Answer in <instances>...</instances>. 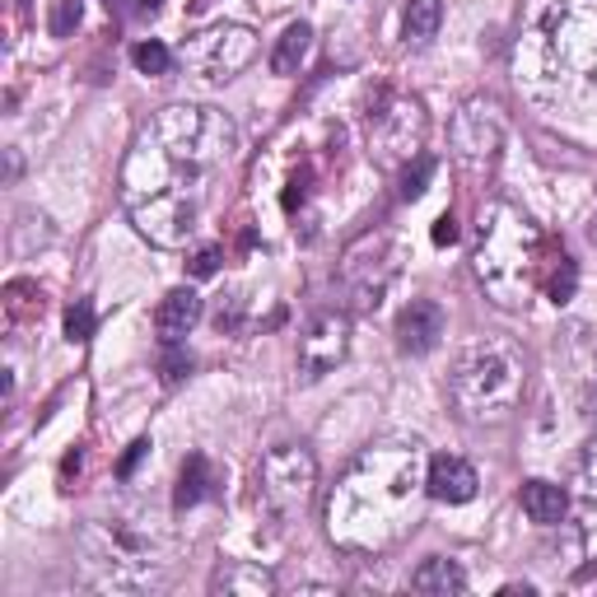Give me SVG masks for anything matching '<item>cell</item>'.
Here are the masks:
<instances>
[{
	"instance_id": "6da1fadb",
	"label": "cell",
	"mask_w": 597,
	"mask_h": 597,
	"mask_svg": "<svg viewBox=\"0 0 597 597\" xmlns=\"http://www.w3.org/2000/svg\"><path fill=\"white\" fill-rule=\"evenodd\" d=\"M234 154L238 126L215 107L173 103L154 113L122 168V202L131 225L154 248H187Z\"/></svg>"
},
{
	"instance_id": "7a4b0ae2",
	"label": "cell",
	"mask_w": 597,
	"mask_h": 597,
	"mask_svg": "<svg viewBox=\"0 0 597 597\" xmlns=\"http://www.w3.org/2000/svg\"><path fill=\"white\" fill-rule=\"evenodd\" d=\"M415 495H425L415 444H383L350 462L327 504V533L346 550H383L415 527Z\"/></svg>"
},
{
	"instance_id": "3957f363",
	"label": "cell",
	"mask_w": 597,
	"mask_h": 597,
	"mask_svg": "<svg viewBox=\"0 0 597 597\" xmlns=\"http://www.w3.org/2000/svg\"><path fill=\"white\" fill-rule=\"evenodd\" d=\"M546 253H550L546 234L518 206L491 202L481 210L472 261H476V280L500 308H523L533 299V290H542Z\"/></svg>"
},
{
	"instance_id": "277c9868",
	"label": "cell",
	"mask_w": 597,
	"mask_h": 597,
	"mask_svg": "<svg viewBox=\"0 0 597 597\" xmlns=\"http://www.w3.org/2000/svg\"><path fill=\"white\" fill-rule=\"evenodd\" d=\"M527 364L508 341H472L449 369V402L467 425H500L518 411Z\"/></svg>"
},
{
	"instance_id": "5b68a950",
	"label": "cell",
	"mask_w": 597,
	"mask_h": 597,
	"mask_svg": "<svg viewBox=\"0 0 597 597\" xmlns=\"http://www.w3.org/2000/svg\"><path fill=\"white\" fill-rule=\"evenodd\" d=\"M84 550H90V569L107 588H154L164 584L173 560L159 556V537L126 518H103L84 533Z\"/></svg>"
},
{
	"instance_id": "8992f818",
	"label": "cell",
	"mask_w": 597,
	"mask_h": 597,
	"mask_svg": "<svg viewBox=\"0 0 597 597\" xmlns=\"http://www.w3.org/2000/svg\"><path fill=\"white\" fill-rule=\"evenodd\" d=\"M425 103L392 90V84H379L369 94V154L383 168H402L420 154V141H425Z\"/></svg>"
},
{
	"instance_id": "52a82bcc",
	"label": "cell",
	"mask_w": 597,
	"mask_h": 597,
	"mask_svg": "<svg viewBox=\"0 0 597 597\" xmlns=\"http://www.w3.org/2000/svg\"><path fill=\"white\" fill-rule=\"evenodd\" d=\"M318 495V462L303 444H276L257 467V504L271 518H295Z\"/></svg>"
},
{
	"instance_id": "ba28073f",
	"label": "cell",
	"mask_w": 597,
	"mask_h": 597,
	"mask_svg": "<svg viewBox=\"0 0 597 597\" xmlns=\"http://www.w3.org/2000/svg\"><path fill=\"white\" fill-rule=\"evenodd\" d=\"M253 61H257V33L243 24H215L183 42V65L206 84H225L248 71Z\"/></svg>"
},
{
	"instance_id": "9c48e42d",
	"label": "cell",
	"mask_w": 597,
	"mask_h": 597,
	"mask_svg": "<svg viewBox=\"0 0 597 597\" xmlns=\"http://www.w3.org/2000/svg\"><path fill=\"white\" fill-rule=\"evenodd\" d=\"M504 107L491 94H476L453 117V159L462 173H485L504 145Z\"/></svg>"
},
{
	"instance_id": "30bf717a",
	"label": "cell",
	"mask_w": 597,
	"mask_h": 597,
	"mask_svg": "<svg viewBox=\"0 0 597 597\" xmlns=\"http://www.w3.org/2000/svg\"><path fill=\"white\" fill-rule=\"evenodd\" d=\"M392 276H397V248L388 234H364L341 257V285L356 295V308H379Z\"/></svg>"
},
{
	"instance_id": "8fae6325",
	"label": "cell",
	"mask_w": 597,
	"mask_h": 597,
	"mask_svg": "<svg viewBox=\"0 0 597 597\" xmlns=\"http://www.w3.org/2000/svg\"><path fill=\"white\" fill-rule=\"evenodd\" d=\"M350 350V313L346 308H322L299 337V383H318L346 360Z\"/></svg>"
},
{
	"instance_id": "7c38bea8",
	"label": "cell",
	"mask_w": 597,
	"mask_h": 597,
	"mask_svg": "<svg viewBox=\"0 0 597 597\" xmlns=\"http://www.w3.org/2000/svg\"><path fill=\"white\" fill-rule=\"evenodd\" d=\"M556 56L579 75H597V0H565L550 14Z\"/></svg>"
},
{
	"instance_id": "4fadbf2b",
	"label": "cell",
	"mask_w": 597,
	"mask_h": 597,
	"mask_svg": "<svg viewBox=\"0 0 597 597\" xmlns=\"http://www.w3.org/2000/svg\"><path fill=\"white\" fill-rule=\"evenodd\" d=\"M444 331H449L444 308H439L434 299H411L402 313H397L392 337H397V350H402V356H430V350L444 341Z\"/></svg>"
},
{
	"instance_id": "5bb4252c",
	"label": "cell",
	"mask_w": 597,
	"mask_h": 597,
	"mask_svg": "<svg viewBox=\"0 0 597 597\" xmlns=\"http://www.w3.org/2000/svg\"><path fill=\"white\" fill-rule=\"evenodd\" d=\"M476 467L467 457H453V453H439L430 457V467H425V500L434 504H467L476 500Z\"/></svg>"
},
{
	"instance_id": "9a60e30c",
	"label": "cell",
	"mask_w": 597,
	"mask_h": 597,
	"mask_svg": "<svg viewBox=\"0 0 597 597\" xmlns=\"http://www.w3.org/2000/svg\"><path fill=\"white\" fill-rule=\"evenodd\" d=\"M202 295L192 290V285H183V290H168L164 303L154 308V331H159L164 346H183L192 337V327L202 322Z\"/></svg>"
},
{
	"instance_id": "2e32d148",
	"label": "cell",
	"mask_w": 597,
	"mask_h": 597,
	"mask_svg": "<svg viewBox=\"0 0 597 597\" xmlns=\"http://www.w3.org/2000/svg\"><path fill=\"white\" fill-rule=\"evenodd\" d=\"M518 504H523V514L533 523L556 527L569 514V491H565V485H556V481H523Z\"/></svg>"
},
{
	"instance_id": "e0dca14e",
	"label": "cell",
	"mask_w": 597,
	"mask_h": 597,
	"mask_svg": "<svg viewBox=\"0 0 597 597\" xmlns=\"http://www.w3.org/2000/svg\"><path fill=\"white\" fill-rule=\"evenodd\" d=\"M215 467H210V457L206 453H187V462H183V472H178V491H173V508H196L202 500H210L215 495Z\"/></svg>"
},
{
	"instance_id": "ac0fdd59",
	"label": "cell",
	"mask_w": 597,
	"mask_h": 597,
	"mask_svg": "<svg viewBox=\"0 0 597 597\" xmlns=\"http://www.w3.org/2000/svg\"><path fill=\"white\" fill-rule=\"evenodd\" d=\"M411 588L415 593H430V597H449V593H462L467 588V574H462L457 560L449 556H430L411 569Z\"/></svg>"
},
{
	"instance_id": "d6986e66",
	"label": "cell",
	"mask_w": 597,
	"mask_h": 597,
	"mask_svg": "<svg viewBox=\"0 0 597 597\" xmlns=\"http://www.w3.org/2000/svg\"><path fill=\"white\" fill-rule=\"evenodd\" d=\"M308 52H313V29L303 24H290L280 38H276V52H271V71L276 75H299V65L308 61Z\"/></svg>"
},
{
	"instance_id": "ffe728a7",
	"label": "cell",
	"mask_w": 597,
	"mask_h": 597,
	"mask_svg": "<svg viewBox=\"0 0 597 597\" xmlns=\"http://www.w3.org/2000/svg\"><path fill=\"white\" fill-rule=\"evenodd\" d=\"M439 24H444V0H406L402 33H406L411 48H425V42H434Z\"/></svg>"
},
{
	"instance_id": "44dd1931",
	"label": "cell",
	"mask_w": 597,
	"mask_h": 597,
	"mask_svg": "<svg viewBox=\"0 0 597 597\" xmlns=\"http://www.w3.org/2000/svg\"><path fill=\"white\" fill-rule=\"evenodd\" d=\"M542 290L550 303H569L574 290H579V267H574L569 253H546V267H542Z\"/></svg>"
},
{
	"instance_id": "7402d4cb",
	"label": "cell",
	"mask_w": 597,
	"mask_h": 597,
	"mask_svg": "<svg viewBox=\"0 0 597 597\" xmlns=\"http://www.w3.org/2000/svg\"><path fill=\"white\" fill-rule=\"evenodd\" d=\"M210 588H215V593H257V597H261V593H271V588H276V579H271L267 569L234 560V565H219V569H215Z\"/></svg>"
},
{
	"instance_id": "603a6c76",
	"label": "cell",
	"mask_w": 597,
	"mask_h": 597,
	"mask_svg": "<svg viewBox=\"0 0 597 597\" xmlns=\"http://www.w3.org/2000/svg\"><path fill=\"white\" fill-rule=\"evenodd\" d=\"M6 318L14 327H29V322L42 318V290H38L33 280H14L10 290H6Z\"/></svg>"
},
{
	"instance_id": "cb8c5ba5",
	"label": "cell",
	"mask_w": 597,
	"mask_h": 597,
	"mask_svg": "<svg viewBox=\"0 0 597 597\" xmlns=\"http://www.w3.org/2000/svg\"><path fill=\"white\" fill-rule=\"evenodd\" d=\"M434 154H415V159L402 168V202H420L425 196V187H430V178H434Z\"/></svg>"
},
{
	"instance_id": "d4e9b609",
	"label": "cell",
	"mask_w": 597,
	"mask_h": 597,
	"mask_svg": "<svg viewBox=\"0 0 597 597\" xmlns=\"http://www.w3.org/2000/svg\"><path fill=\"white\" fill-rule=\"evenodd\" d=\"M192 369H196V360L187 356L183 346H164V356H159V379H164V388L187 383V379H192Z\"/></svg>"
},
{
	"instance_id": "484cf974",
	"label": "cell",
	"mask_w": 597,
	"mask_h": 597,
	"mask_svg": "<svg viewBox=\"0 0 597 597\" xmlns=\"http://www.w3.org/2000/svg\"><path fill=\"white\" fill-rule=\"evenodd\" d=\"M90 337H94V303L90 299H75L71 308H65V341L84 346Z\"/></svg>"
},
{
	"instance_id": "4316f807",
	"label": "cell",
	"mask_w": 597,
	"mask_h": 597,
	"mask_svg": "<svg viewBox=\"0 0 597 597\" xmlns=\"http://www.w3.org/2000/svg\"><path fill=\"white\" fill-rule=\"evenodd\" d=\"M131 61H136L145 75H168V65H173V52L164 48V42L145 38V42H136V48H131Z\"/></svg>"
},
{
	"instance_id": "83f0119b",
	"label": "cell",
	"mask_w": 597,
	"mask_h": 597,
	"mask_svg": "<svg viewBox=\"0 0 597 597\" xmlns=\"http://www.w3.org/2000/svg\"><path fill=\"white\" fill-rule=\"evenodd\" d=\"M219 261H225V248H215V243H210V248H196L192 261H187V276L192 280H210L219 271Z\"/></svg>"
},
{
	"instance_id": "f1b7e54d",
	"label": "cell",
	"mask_w": 597,
	"mask_h": 597,
	"mask_svg": "<svg viewBox=\"0 0 597 597\" xmlns=\"http://www.w3.org/2000/svg\"><path fill=\"white\" fill-rule=\"evenodd\" d=\"M574 485H579L584 495H593L597 500V439L584 449V457H579V472H574Z\"/></svg>"
},
{
	"instance_id": "f546056e",
	"label": "cell",
	"mask_w": 597,
	"mask_h": 597,
	"mask_svg": "<svg viewBox=\"0 0 597 597\" xmlns=\"http://www.w3.org/2000/svg\"><path fill=\"white\" fill-rule=\"evenodd\" d=\"M75 24H80V0H61L56 14H52V33L56 38H71Z\"/></svg>"
},
{
	"instance_id": "4dcf8cb0",
	"label": "cell",
	"mask_w": 597,
	"mask_h": 597,
	"mask_svg": "<svg viewBox=\"0 0 597 597\" xmlns=\"http://www.w3.org/2000/svg\"><path fill=\"white\" fill-rule=\"evenodd\" d=\"M238 318H243V299L225 295V299H219V308H215V327L219 331H238Z\"/></svg>"
},
{
	"instance_id": "1f68e13d",
	"label": "cell",
	"mask_w": 597,
	"mask_h": 597,
	"mask_svg": "<svg viewBox=\"0 0 597 597\" xmlns=\"http://www.w3.org/2000/svg\"><path fill=\"white\" fill-rule=\"evenodd\" d=\"M308 187H313V173H308V168H299L295 178H290V192H285V210L295 215V210L308 202Z\"/></svg>"
},
{
	"instance_id": "d6a6232c",
	"label": "cell",
	"mask_w": 597,
	"mask_h": 597,
	"mask_svg": "<svg viewBox=\"0 0 597 597\" xmlns=\"http://www.w3.org/2000/svg\"><path fill=\"white\" fill-rule=\"evenodd\" d=\"M145 457H150V439H136V444H131V449L122 453V462H117V476H122V481H131V472H136Z\"/></svg>"
},
{
	"instance_id": "836d02e7",
	"label": "cell",
	"mask_w": 597,
	"mask_h": 597,
	"mask_svg": "<svg viewBox=\"0 0 597 597\" xmlns=\"http://www.w3.org/2000/svg\"><path fill=\"white\" fill-rule=\"evenodd\" d=\"M434 243H439V248H453V243H457V219L453 215L434 219Z\"/></svg>"
}]
</instances>
